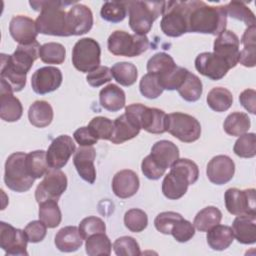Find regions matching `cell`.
Segmentation results:
<instances>
[{"label": "cell", "instance_id": "cell-1", "mask_svg": "<svg viewBox=\"0 0 256 256\" xmlns=\"http://www.w3.org/2000/svg\"><path fill=\"white\" fill-rule=\"evenodd\" d=\"M40 48L36 40L31 44L18 45L12 55L1 54V80L9 84L13 92H19L25 87L27 73L39 58Z\"/></svg>", "mask_w": 256, "mask_h": 256}, {"label": "cell", "instance_id": "cell-2", "mask_svg": "<svg viewBox=\"0 0 256 256\" xmlns=\"http://www.w3.org/2000/svg\"><path fill=\"white\" fill-rule=\"evenodd\" d=\"M30 6L35 11H40L36 19L38 33L52 36H71L68 13L65 6L77 4L76 1H30Z\"/></svg>", "mask_w": 256, "mask_h": 256}, {"label": "cell", "instance_id": "cell-3", "mask_svg": "<svg viewBox=\"0 0 256 256\" xmlns=\"http://www.w3.org/2000/svg\"><path fill=\"white\" fill-rule=\"evenodd\" d=\"M188 2V32L218 36L226 30L227 14L224 6H212L197 0Z\"/></svg>", "mask_w": 256, "mask_h": 256}, {"label": "cell", "instance_id": "cell-4", "mask_svg": "<svg viewBox=\"0 0 256 256\" xmlns=\"http://www.w3.org/2000/svg\"><path fill=\"white\" fill-rule=\"evenodd\" d=\"M199 177V169L195 162L187 158L178 159L162 181V193L170 200H177L185 195L188 186L194 184Z\"/></svg>", "mask_w": 256, "mask_h": 256}, {"label": "cell", "instance_id": "cell-5", "mask_svg": "<svg viewBox=\"0 0 256 256\" xmlns=\"http://www.w3.org/2000/svg\"><path fill=\"white\" fill-rule=\"evenodd\" d=\"M129 26L135 34L146 35L152 28L153 22L162 15L164 2L126 1Z\"/></svg>", "mask_w": 256, "mask_h": 256}, {"label": "cell", "instance_id": "cell-6", "mask_svg": "<svg viewBox=\"0 0 256 256\" xmlns=\"http://www.w3.org/2000/svg\"><path fill=\"white\" fill-rule=\"evenodd\" d=\"M188 1H166L160 21L162 32L169 37H180L188 32Z\"/></svg>", "mask_w": 256, "mask_h": 256}, {"label": "cell", "instance_id": "cell-7", "mask_svg": "<svg viewBox=\"0 0 256 256\" xmlns=\"http://www.w3.org/2000/svg\"><path fill=\"white\" fill-rule=\"evenodd\" d=\"M25 159L26 153L15 152L9 155L5 162L4 182L9 189L18 193L28 191L35 181L27 171Z\"/></svg>", "mask_w": 256, "mask_h": 256}, {"label": "cell", "instance_id": "cell-8", "mask_svg": "<svg viewBox=\"0 0 256 256\" xmlns=\"http://www.w3.org/2000/svg\"><path fill=\"white\" fill-rule=\"evenodd\" d=\"M107 47L109 52L115 56L134 57L148 49L149 40L146 35L129 34L122 30H116L109 36Z\"/></svg>", "mask_w": 256, "mask_h": 256}, {"label": "cell", "instance_id": "cell-9", "mask_svg": "<svg viewBox=\"0 0 256 256\" xmlns=\"http://www.w3.org/2000/svg\"><path fill=\"white\" fill-rule=\"evenodd\" d=\"M166 132L185 143H192L199 139L201 135V125L199 121L186 113L173 112L167 115Z\"/></svg>", "mask_w": 256, "mask_h": 256}, {"label": "cell", "instance_id": "cell-10", "mask_svg": "<svg viewBox=\"0 0 256 256\" xmlns=\"http://www.w3.org/2000/svg\"><path fill=\"white\" fill-rule=\"evenodd\" d=\"M101 48L93 38L78 40L72 50V64L80 72L90 73L100 66Z\"/></svg>", "mask_w": 256, "mask_h": 256}, {"label": "cell", "instance_id": "cell-11", "mask_svg": "<svg viewBox=\"0 0 256 256\" xmlns=\"http://www.w3.org/2000/svg\"><path fill=\"white\" fill-rule=\"evenodd\" d=\"M125 111L137 117L141 129L152 134H162L166 132L167 114L163 110L147 107L140 103H133L128 105Z\"/></svg>", "mask_w": 256, "mask_h": 256}, {"label": "cell", "instance_id": "cell-12", "mask_svg": "<svg viewBox=\"0 0 256 256\" xmlns=\"http://www.w3.org/2000/svg\"><path fill=\"white\" fill-rule=\"evenodd\" d=\"M67 177L60 169L50 168L43 176V180L39 183L35 190V199L37 203L46 200L58 201L60 196L67 188Z\"/></svg>", "mask_w": 256, "mask_h": 256}, {"label": "cell", "instance_id": "cell-13", "mask_svg": "<svg viewBox=\"0 0 256 256\" xmlns=\"http://www.w3.org/2000/svg\"><path fill=\"white\" fill-rule=\"evenodd\" d=\"M224 201L227 211L232 215H256V197L254 188L245 190L229 188L224 194Z\"/></svg>", "mask_w": 256, "mask_h": 256}, {"label": "cell", "instance_id": "cell-14", "mask_svg": "<svg viewBox=\"0 0 256 256\" xmlns=\"http://www.w3.org/2000/svg\"><path fill=\"white\" fill-rule=\"evenodd\" d=\"M28 238L24 230L14 228L6 222H0V247L8 256L28 255Z\"/></svg>", "mask_w": 256, "mask_h": 256}, {"label": "cell", "instance_id": "cell-15", "mask_svg": "<svg viewBox=\"0 0 256 256\" xmlns=\"http://www.w3.org/2000/svg\"><path fill=\"white\" fill-rule=\"evenodd\" d=\"M75 151L76 145L69 135L56 137L53 139L46 152L48 166L54 169L63 168Z\"/></svg>", "mask_w": 256, "mask_h": 256}, {"label": "cell", "instance_id": "cell-16", "mask_svg": "<svg viewBox=\"0 0 256 256\" xmlns=\"http://www.w3.org/2000/svg\"><path fill=\"white\" fill-rule=\"evenodd\" d=\"M239 46L240 40L238 36L233 31L224 30L214 40L213 53L222 58L231 69L234 68L239 61Z\"/></svg>", "mask_w": 256, "mask_h": 256}, {"label": "cell", "instance_id": "cell-17", "mask_svg": "<svg viewBox=\"0 0 256 256\" xmlns=\"http://www.w3.org/2000/svg\"><path fill=\"white\" fill-rule=\"evenodd\" d=\"M62 72L54 66L37 69L31 77V86L35 93L44 95L57 90L62 84Z\"/></svg>", "mask_w": 256, "mask_h": 256}, {"label": "cell", "instance_id": "cell-18", "mask_svg": "<svg viewBox=\"0 0 256 256\" xmlns=\"http://www.w3.org/2000/svg\"><path fill=\"white\" fill-rule=\"evenodd\" d=\"M196 70L211 80L222 79L230 70L227 63L213 52L200 53L195 59Z\"/></svg>", "mask_w": 256, "mask_h": 256}, {"label": "cell", "instance_id": "cell-19", "mask_svg": "<svg viewBox=\"0 0 256 256\" xmlns=\"http://www.w3.org/2000/svg\"><path fill=\"white\" fill-rule=\"evenodd\" d=\"M235 173V164L227 155H217L207 164L206 174L209 181L216 185L229 182Z\"/></svg>", "mask_w": 256, "mask_h": 256}, {"label": "cell", "instance_id": "cell-20", "mask_svg": "<svg viewBox=\"0 0 256 256\" xmlns=\"http://www.w3.org/2000/svg\"><path fill=\"white\" fill-rule=\"evenodd\" d=\"M113 134L110 141L114 144H122L128 140L136 137L140 130V123L135 115L130 112H126L117 117L114 122Z\"/></svg>", "mask_w": 256, "mask_h": 256}, {"label": "cell", "instance_id": "cell-21", "mask_svg": "<svg viewBox=\"0 0 256 256\" xmlns=\"http://www.w3.org/2000/svg\"><path fill=\"white\" fill-rule=\"evenodd\" d=\"M9 32L12 38L19 43V45L33 43L36 41L38 35L36 22L25 15H17L11 19Z\"/></svg>", "mask_w": 256, "mask_h": 256}, {"label": "cell", "instance_id": "cell-22", "mask_svg": "<svg viewBox=\"0 0 256 256\" xmlns=\"http://www.w3.org/2000/svg\"><path fill=\"white\" fill-rule=\"evenodd\" d=\"M9 84L1 80L0 86V117L6 122L18 121L23 113L20 100L13 95Z\"/></svg>", "mask_w": 256, "mask_h": 256}, {"label": "cell", "instance_id": "cell-23", "mask_svg": "<svg viewBox=\"0 0 256 256\" xmlns=\"http://www.w3.org/2000/svg\"><path fill=\"white\" fill-rule=\"evenodd\" d=\"M95 157L96 152L93 146H80L76 149L73 157V163L79 176L89 184H93L96 180Z\"/></svg>", "mask_w": 256, "mask_h": 256}, {"label": "cell", "instance_id": "cell-24", "mask_svg": "<svg viewBox=\"0 0 256 256\" xmlns=\"http://www.w3.org/2000/svg\"><path fill=\"white\" fill-rule=\"evenodd\" d=\"M67 13L71 36L83 35L91 30L93 26V14L88 6L75 4Z\"/></svg>", "mask_w": 256, "mask_h": 256}, {"label": "cell", "instance_id": "cell-25", "mask_svg": "<svg viewBox=\"0 0 256 256\" xmlns=\"http://www.w3.org/2000/svg\"><path fill=\"white\" fill-rule=\"evenodd\" d=\"M140 186L138 175L129 169H124L117 172L112 179V190L114 194L121 198L126 199L134 196Z\"/></svg>", "mask_w": 256, "mask_h": 256}, {"label": "cell", "instance_id": "cell-26", "mask_svg": "<svg viewBox=\"0 0 256 256\" xmlns=\"http://www.w3.org/2000/svg\"><path fill=\"white\" fill-rule=\"evenodd\" d=\"M234 238L241 244H254L256 242V215H239L232 223Z\"/></svg>", "mask_w": 256, "mask_h": 256}, {"label": "cell", "instance_id": "cell-27", "mask_svg": "<svg viewBox=\"0 0 256 256\" xmlns=\"http://www.w3.org/2000/svg\"><path fill=\"white\" fill-rule=\"evenodd\" d=\"M150 156L162 169L166 170L179 159V149L169 140H160L152 146Z\"/></svg>", "mask_w": 256, "mask_h": 256}, {"label": "cell", "instance_id": "cell-28", "mask_svg": "<svg viewBox=\"0 0 256 256\" xmlns=\"http://www.w3.org/2000/svg\"><path fill=\"white\" fill-rule=\"evenodd\" d=\"M83 240L79 228L76 226L63 227L55 235L56 248L61 252L77 251L82 246Z\"/></svg>", "mask_w": 256, "mask_h": 256}, {"label": "cell", "instance_id": "cell-29", "mask_svg": "<svg viewBox=\"0 0 256 256\" xmlns=\"http://www.w3.org/2000/svg\"><path fill=\"white\" fill-rule=\"evenodd\" d=\"M99 102L108 111H119L125 106V92L116 84H109L100 90Z\"/></svg>", "mask_w": 256, "mask_h": 256}, {"label": "cell", "instance_id": "cell-30", "mask_svg": "<svg viewBox=\"0 0 256 256\" xmlns=\"http://www.w3.org/2000/svg\"><path fill=\"white\" fill-rule=\"evenodd\" d=\"M241 44L243 49L240 51L239 61L245 67H254L256 65V27L255 25L247 27L244 31Z\"/></svg>", "mask_w": 256, "mask_h": 256}, {"label": "cell", "instance_id": "cell-31", "mask_svg": "<svg viewBox=\"0 0 256 256\" xmlns=\"http://www.w3.org/2000/svg\"><path fill=\"white\" fill-rule=\"evenodd\" d=\"M206 239L211 249L223 251L232 244L234 236L231 227L217 224L207 231Z\"/></svg>", "mask_w": 256, "mask_h": 256}, {"label": "cell", "instance_id": "cell-32", "mask_svg": "<svg viewBox=\"0 0 256 256\" xmlns=\"http://www.w3.org/2000/svg\"><path fill=\"white\" fill-rule=\"evenodd\" d=\"M52 106L44 100L33 102L28 109L29 122L38 128H44L50 125L53 120Z\"/></svg>", "mask_w": 256, "mask_h": 256}, {"label": "cell", "instance_id": "cell-33", "mask_svg": "<svg viewBox=\"0 0 256 256\" xmlns=\"http://www.w3.org/2000/svg\"><path fill=\"white\" fill-rule=\"evenodd\" d=\"M177 91L185 101L195 102L202 95L203 85L197 75L188 71Z\"/></svg>", "mask_w": 256, "mask_h": 256}, {"label": "cell", "instance_id": "cell-34", "mask_svg": "<svg viewBox=\"0 0 256 256\" xmlns=\"http://www.w3.org/2000/svg\"><path fill=\"white\" fill-rule=\"evenodd\" d=\"M251 125L250 118L246 113L233 112L229 114L223 123L224 131L230 136H241L249 130Z\"/></svg>", "mask_w": 256, "mask_h": 256}, {"label": "cell", "instance_id": "cell-35", "mask_svg": "<svg viewBox=\"0 0 256 256\" xmlns=\"http://www.w3.org/2000/svg\"><path fill=\"white\" fill-rule=\"evenodd\" d=\"M221 219L222 213L217 207L207 206L196 214L193 226L201 232H207L213 226L219 224Z\"/></svg>", "mask_w": 256, "mask_h": 256}, {"label": "cell", "instance_id": "cell-36", "mask_svg": "<svg viewBox=\"0 0 256 256\" xmlns=\"http://www.w3.org/2000/svg\"><path fill=\"white\" fill-rule=\"evenodd\" d=\"M208 106L216 112L227 111L233 103L232 93L224 87L212 88L206 98Z\"/></svg>", "mask_w": 256, "mask_h": 256}, {"label": "cell", "instance_id": "cell-37", "mask_svg": "<svg viewBox=\"0 0 256 256\" xmlns=\"http://www.w3.org/2000/svg\"><path fill=\"white\" fill-rule=\"evenodd\" d=\"M25 164L28 173L35 179L43 177L49 169L44 150H36L26 154Z\"/></svg>", "mask_w": 256, "mask_h": 256}, {"label": "cell", "instance_id": "cell-38", "mask_svg": "<svg viewBox=\"0 0 256 256\" xmlns=\"http://www.w3.org/2000/svg\"><path fill=\"white\" fill-rule=\"evenodd\" d=\"M112 77L122 86L133 85L138 77V71L134 64L130 62H117L111 68Z\"/></svg>", "mask_w": 256, "mask_h": 256}, {"label": "cell", "instance_id": "cell-39", "mask_svg": "<svg viewBox=\"0 0 256 256\" xmlns=\"http://www.w3.org/2000/svg\"><path fill=\"white\" fill-rule=\"evenodd\" d=\"M56 200H46L39 203V220L48 228L57 227L62 220V214Z\"/></svg>", "mask_w": 256, "mask_h": 256}, {"label": "cell", "instance_id": "cell-40", "mask_svg": "<svg viewBox=\"0 0 256 256\" xmlns=\"http://www.w3.org/2000/svg\"><path fill=\"white\" fill-rule=\"evenodd\" d=\"M176 67L174 59L165 52L154 54L147 62V71L161 77Z\"/></svg>", "mask_w": 256, "mask_h": 256}, {"label": "cell", "instance_id": "cell-41", "mask_svg": "<svg viewBox=\"0 0 256 256\" xmlns=\"http://www.w3.org/2000/svg\"><path fill=\"white\" fill-rule=\"evenodd\" d=\"M111 241L105 233H97L86 239L85 250L90 256H108L111 254Z\"/></svg>", "mask_w": 256, "mask_h": 256}, {"label": "cell", "instance_id": "cell-42", "mask_svg": "<svg viewBox=\"0 0 256 256\" xmlns=\"http://www.w3.org/2000/svg\"><path fill=\"white\" fill-rule=\"evenodd\" d=\"M39 57L47 64H62L66 58V49L60 43L48 42L41 45Z\"/></svg>", "mask_w": 256, "mask_h": 256}, {"label": "cell", "instance_id": "cell-43", "mask_svg": "<svg viewBox=\"0 0 256 256\" xmlns=\"http://www.w3.org/2000/svg\"><path fill=\"white\" fill-rule=\"evenodd\" d=\"M126 1H107L102 5L100 14L102 19L111 23H118L127 15Z\"/></svg>", "mask_w": 256, "mask_h": 256}, {"label": "cell", "instance_id": "cell-44", "mask_svg": "<svg viewBox=\"0 0 256 256\" xmlns=\"http://www.w3.org/2000/svg\"><path fill=\"white\" fill-rule=\"evenodd\" d=\"M224 9L227 15L236 20L244 22V24L248 27L255 25L254 13L248 6H246L245 3L240 1H231L224 5Z\"/></svg>", "mask_w": 256, "mask_h": 256}, {"label": "cell", "instance_id": "cell-45", "mask_svg": "<svg viewBox=\"0 0 256 256\" xmlns=\"http://www.w3.org/2000/svg\"><path fill=\"white\" fill-rule=\"evenodd\" d=\"M234 153L241 158H253L256 155V135L255 133H245L236 140Z\"/></svg>", "mask_w": 256, "mask_h": 256}, {"label": "cell", "instance_id": "cell-46", "mask_svg": "<svg viewBox=\"0 0 256 256\" xmlns=\"http://www.w3.org/2000/svg\"><path fill=\"white\" fill-rule=\"evenodd\" d=\"M139 90L140 93L148 99H155L159 97L164 91L158 76L152 73H147L141 78L139 83Z\"/></svg>", "mask_w": 256, "mask_h": 256}, {"label": "cell", "instance_id": "cell-47", "mask_svg": "<svg viewBox=\"0 0 256 256\" xmlns=\"http://www.w3.org/2000/svg\"><path fill=\"white\" fill-rule=\"evenodd\" d=\"M124 224L128 230L134 233L143 231L148 225L147 214L138 208L128 210L124 215Z\"/></svg>", "mask_w": 256, "mask_h": 256}, {"label": "cell", "instance_id": "cell-48", "mask_svg": "<svg viewBox=\"0 0 256 256\" xmlns=\"http://www.w3.org/2000/svg\"><path fill=\"white\" fill-rule=\"evenodd\" d=\"M88 127L93 132V134L97 137V139L102 140H110L113 134L114 124L112 120L107 117L97 116L94 117L88 124Z\"/></svg>", "mask_w": 256, "mask_h": 256}, {"label": "cell", "instance_id": "cell-49", "mask_svg": "<svg viewBox=\"0 0 256 256\" xmlns=\"http://www.w3.org/2000/svg\"><path fill=\"white\" fill-rule=\"evenodd\" d=\"M113 250L117 256H138L141 254L138 242L131 236H122L113 243Z\"/></svg>", "mask_w": 256, "mask_h": 256}, {"label": "cell", "instance_id": "cell-50", "mask_svg": "<svg viewBox=\"0 0 256 256\" xmlns=\"http://www.w3.org/2000/svg\"><path fill=\"white\" fill-rule=\"evenodd\" d=\"M187 73H188V70L186 68L176 65V67L172 69L170 72L158 78L164 90L172 91V90H177L180 87Z\"/></svg>", "mask_w": 256, "mask_h": 256}, {"label": "cell", "instance_id": "cell-51", "mask_svg": "<svg viewBox=\"0 0 256 256\" xmlns=\"http://www.w3.org/2000/svg\"><path fill=\"white\" fill-rule=\"evenodd\" d=\"M79 231L84 240H86L91 235L97 233H105L106 225L104 221L96 216H89L84 218L79 224Z\"/></svg>", "mask_w": 256, "mask_h": 256}, {"label": "cell", "instance_id": "cell-52", "mask_svg": "<svg viewBox=\"0 0 256 256\" xmlns=\"http://www.w3.org/2000/svg\"><path fill=\"white\" fill-rule=\"evenodd\" d=\"M181 218H182V215L177 212H173V211L161 212L156 216L154 220V225L159 232H161L162 234L168 235L171 233V229L174 226V224Z\"/></svg>", "mask_w": 256, "mask_h": 256}, {"label": "cell", "instance_id": "cell-53", "mask_svg": "<svg viewBox=\"0 0 256 256\" xmlns=\"http://www.w3.org/2000/svg\"><path fill=\"white\" fill-rule=\"evenodd\" d=\"M173 238L180 242V243H184L189 241L195 234V227L193 226V224L191 222H189L188 220L184 219L183 217L178 220L174 226L171 229V233H170Z\"/></svg>", "mask_w": 256, "mask_h": 256}, {"label": "cell", "instance_id": "cell-54", "mask_svg": "<svg viewBox=\"0 0 256 256\" xmlns=\"http://www.w3.org/2000/svg\"><path fill=\"white\" fill-rule=\"evenodd\" d=\"M112 79L111 70L107 66H99L95 70L87 74L86 80L92 87H100L105 83H108Z\"/></svg>", "mask_w": 256, "mask_h": 256}, {"label": "cell", "instance_id": "cell-55", "mask_svg": "<svg viewBox=\"0 0 256 256\" xmlns=\"http://www.w3.org/2000/svg\"><path fill=\"white\" fill-rule=\"evenodd\" d=\"M24 231L29 242L38 243L45 238L47 226L41 220H34L26 225Z\"/></svg>", "mask_w": 256, "mask_h": 256}, {"label": "cell", "instance_id": "cell-56", "mask_svg": "<svg viewBox=\"0 0 256 256\" xmlns=\"http://www.w3.org/2000/svg\"><path fill=\"white\" fill-rule=\"evenodd\" d=\"M141 170L144 176L150 180H158L162 177L166 170L162 169L150 156H146L141 163Z\"/></svg>", "mask_w": 256, "mask_h": 256}, {"label": "cell", "instance_id": "cell-57", "mask_svg": "<svg viewBox=\"0 0 256 256\" xmlns=\"http://www.w3.org/2000/svg\"><path fill=\"white\" fill-rule=\"evenodd\" d=\"M73 137H74V140L80 146H93L98 141L97 137L93 134V132L90 130L88 126L78 128L74 132Z\"/></svg>", "mask_w": 256, "mask_h": 256}, {"label": "cell", "instance_id": "cell-58", "mask_svg": "<svg viewBox=\"0 0 256 256\" xmlns=\"http://www.w3.org/2000/svg\"><path fill=\"white\" fill-rule=\"evenodd\" d=\"M256 92L254 89H246L239 95L240 104L251 114H255L256 106Z\"/></svg>", "mask_w": 256, "mask_h": 256}]
</instances>
